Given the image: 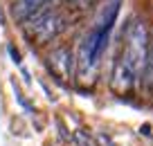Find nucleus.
I'll list each match as a JSON object with an SVG mask.
<instances>
[{
	"label": "nucleus",
	"mask_w": 153,
	"mask_h": 146,
	"mask_svg": "<svg viewBox=\"0 0 153 146\" xmlns=\"http://www.w3.org/2000/svg\"><path fill=\"white\" fill-rule=\"evenodd\" d=\"M23 29L34 43L43 45V43L54 41V38L65 29V16L56 9L54 0H50L43 9L36 11V14L23 25Z\"/></svg>",
	"instance_id": "2"
},
{
	"label": "nucleus",
	"mask_w": 153,
	"mask_h": 146,
	"mask_svg": "<svg viewBox=\"0 0 153 146\" xmlns=\"http://www.w3.org/2000/svg\"><path fill=\"white\" fill-rule=\"evenodd\" d=\"M65 2V9L74 16H83V14H90L95 9L97 0H63Z\"/></svg>",
	"instance_id": "7"
},
{
	"label": "nucleus",
	"mask_w": 153,
	"mask_h": 146,
	"mask_svg": "<svg viewBox=\"0 0 153 146\" xmlns=\"http://www.w3.org/2000/svg\"><path fill=\"white\" fill-rule=\"evenodd\" d=\"M50 0H11V16L16 18V23L25 25L36 11H41Z\"/></svg>",
	"instance_id": "6"
},
{
	"label": "nucleus",
	"mask_w": 153,
	"mask_h": 146,
	"mask_svg": "<svg viewBox=\"0 0 153 146\" xmlns=\"http://www.w3.org/2000/svg\"><path fill=\"white\" fill-rule=\"evenodd\" d=\"M7 52H9V56L14 59V63H20V54H18V50H16L14 45H9V47H7Z\"/></svg>",
	"instance_id": "10"
},
{
	"label": "nucleus",
	"mask_w": 153,
	"mask_h": 146,
	"mask_svg": "<svg viewBox=\"0 0 153 146\" xmlns=\"http://www.w3.org/2000/svg\"><path fill=\"white\" fill-rule=\"evenodd\" d=\"M110 85H113V90L117 94L126 97V94H131L135 90V85H137V74H135V72L131 70L122 59H117V63H115V67H113V79H110Z\"/></svg>",
	"instance_id": "5"
},
{
	"label": "nucleus",
	"mask_w": 153,
	"mask_h": 146,
	"mask_svg": "<svg viewBox=\"0 0 153 146\" xmlns=\"http://www.w3.org/2000/svg\"><path fill=\"white\" fill-rule=\"evenodd\" d=\"M149 29L142 20H131L124 38V50H122V61L137 74V79L146 72L149 65Z\"/></svg>",
	"instance_id": "1"
},
{
	"label": "nucleus",
	"mask_w": 153,
	"mask_h": 146,
	"mask_svg": "<svg viewBox=\"0 0 153 146\" xmlns=\"http://www.w3.org/2000/svg\"><path fill=\"white\" fill-rule=\"evenodd\" d=\"M74 144L76 146H99V142L95 137H90L86 130H76L74 133Z\"/></svg>",
	"instance_id": "8"
},
{
	"label": "nucleus",
	"mask_w": 153,
	"mask_h": 146,
	"mask_svg": "<svg viewBox=\"0 0 153 146\" xmlns=\"http://www.w3.org/2000/svg\"><path fill=\"white\" fill-rule=\"evenodd\" d=\"M144 79H146V85L153 88V52L149 56V65H146V72H144Z\"/></svg>",
	"instance_id": "9"
},
{
	"label": "nucleus",
	"mask_w": 153,
	"mask_h": 146,
	"mask_svg": "<svg viewBox=\"0 0 153 146\" xmlns=\"http://www.w3.org/2000/svg\"><path fill=\"white\" fill-rule=\"evenodd\" d=\"M72 52L68 47H56L48 54L45 63H48V70L52 72V76L56 81H68L72 74Z\"/></svg>",
	"instance_id": "4"
},
{
	"label": "nucleus",
	"mask_w": 153,
	"mask_h": 146,
	"mask_svg": "<svg viewBox=\"0 0 153 146\" xmlns=\"http://www.w3.org/2000/svg\"><path fill=\"white\" fill-rule=\"evenodd\" d=\"M99 54L95 50V32L90 29L86 38L79 45V56H76V83L83 88H90L99 74Z\"/></svg>",
	"instance_id": "3"
},
{
	"label": "nucleus",
	"mask_w": 153,
	"mask_h": 146,
	"mask_svg": "<svg viewBox=\"0 0 153 146\" xmlns=\"http://www.w3.org/2000/svg\"><path fill=\"white\" fill-rule=\"evenodd\" d=\"M0 25H5V16H2V11H0Z\"/></svg>",
	"instance_id": "11"
}]
</instances>
